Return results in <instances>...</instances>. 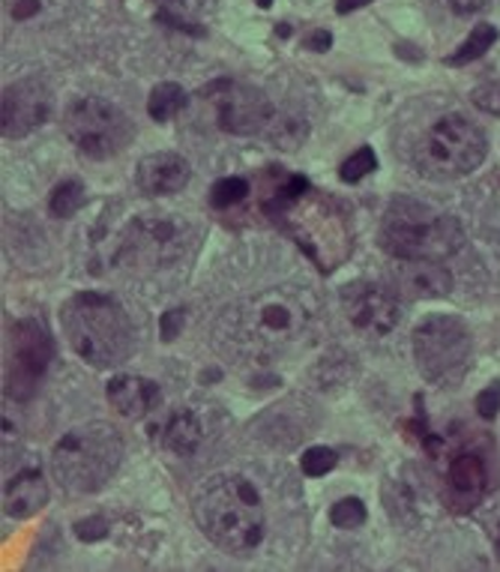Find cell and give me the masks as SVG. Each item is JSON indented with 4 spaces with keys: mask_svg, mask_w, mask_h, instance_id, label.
I'll return each instance as SVG.
<instances>
[{
    "mask_svg": "<svg viewBox=\"0 0 500 572\" xmlns=\"http://www.w3.org/2000/svg\"><path fill=\"white\" fill-rule=\"evenodd\" d=\"M342 309L360 333L374 335V339L392 333L399 318H402V303H399V294L392 291V285L366 282V279L348 282L342 288Z\"/></svg>",
    "mask_w": 500,
    "mask_h": 572,
    "instance_id": "13",
    "label": "cell"
},
{
    "mask_svg": "<svg viewBox=\"0 0 500 572\" xmlns=\"http://www.w3.org/2000/svg\"><path fill=\"white\" fill-rule=\"evenodd\" d=\"M159 3H168V7H174V3H183V0H159Z\"/></svg>",
    "mask_w": 500,
    "mask_h": 572,
    "instance_id": "36",
    "label": "cell"
},
{
    "mask_svg": "<svg viewBox=\"0 0 500 572\" xmlns=\"http://www.w3.org/2000/svg\"><path fill=\"white\" fill-rule=\"evenodd\" d=\"M196 519L222 552L249 554L264 540V503L256 485L237 474L213 476L196 498Z\"/></svg>",
    "mask_w": 500,
    "mask_h": 572,
    "instance_id": "4",
    "label": "cell"
},
{
    "mask_svg": "<svg viewBox=\"0 0 500 572\" xmlns=\"http://www.w3.org/2000/svg\"><path fill=\"white\" fill-rule=\"evenodd\" d=\"M60 327L72 351L93 369H114L136 351V330L127 309L99 291H79L60 309Z\"/></svg>",
    "mask_w": 500,
    "mask_h": 572,
    "instance_id": "3",
    "label": "cell"
},
{
    "mask_svg": "<svg viewBox=\"0 0 500 572\" xmlns=\"http://www.w3.org/2000/svg\"><path fill=\"white\" fill-rule=\"evenodd\" d=\"M54 93L42 79H21L3 90L0 99V132L3 139H24L49 123Z\"/></svg>",
    "mask_w": 500,
    "mask_h": 572,
    "instance_id": "14",
    "label": "cell"
},
{
    "mask_svg": "<svg viewBox=\"0 0 500 572\" xmlns=\"http://www.w3.org/2000/svg\"><path fill=\"white\" fill-rule=\"evenodd\" d=\"M207 93H213L219 129L231 136H258L273 127V106L264 90L240 81H217Z\"/></svg>",
    "mask_w": 500,
    "mask_h": 572,
    "instance_id": "12",
    "label": "cell"
},
{
    "mask_svg": "<svg viewBox=\"0 0 500 572\" xmlns=\"http://www.w3.org/2000/svg\"><path fill=\"white\" fill-rule=\"evenodd\" d=\"M489 141L473 120L447 114L434 123L417 148V165L426 178L456 180L482 165Z\"/></svg>",
    "mask_w": 500,
    "mask_h": 572,
    "instance_id": "8",
    "label": "cell"
},
{
    "mask_svg": "<svg viewBox=\"0 0 500 572\" xmlns=\"http://www.w3.org/2000/svg\"><path fill=\"white\" fill-rule=\"evenodd\" d=\"M162 446L174 455H192L201 444V423L189 408H180L162 425Z\"/></svg>",
    "mask_w": 500,
    "mask_h": 572,
    "instance_id": "20",
    "label": "cell"
},
{
    "mask_svg": "<svg viewBox=\"0 0 500 572\" xmlns=\"http://www.w3.org/2000/svg\"><path fill=\"white\" fill-rule=\"evenodd\" d=\"M477 411H480V417H486V420L498 417V411H500V381H491V384L486 387L480 395H477Z\"/></svg>",
    "mask_w": 500,
    "mask_h": 572,
    "instance_id": "29",
    "label": "cell"
},
{
    "mask_svg": "<svg viewBox=\"0 0 500 572\" xmlns=\"http://www.w3.org/2000/svg\"><path fill=\"white\" fill-rule=\"evenodd\" d=\"M63 132L88 159H111L127 148L136 127L127 111L114 106L111 99L81 97L69 102L63 114Z\"/></svg>",
    "mask_w": 500,
    "mask_h": 572,
    "instance_id": "10",
    "label": "cell"
},
{
    "mask_svg": "<svg viewBox=\"0 0 500 572\" xmlns=\"http://www.w3.org/2000/svg\"><path fill=\"white\" fill-rule=\"evenodd\" d=\"M123 434L106 420L69 429L51 450V474L67 494H93L118 474Z\"/></svg>",
    "mask_w": 500,
    "mask_h": 572,
    "instance_id": "6",
    "label": "cell"
},
{
    "mask_svg": "<svg viewBox=\"0 0 500 572\" xmlns=\"http://www.w3.org/2000/svg\"><path fill=\"white\" fill-rule=\"evenodd\" d=\"M189 162L180 153H150L138 162L136 183L150 198L174 195L189 183Z\"/></svg>",
    "mask_w": 500,
    "mask_h": 572,
    "instance_id": "17",
    "label": "cell"
},
{
    "mask_svg": "<svg viewBox=\"0 0 500 572\" xmlns=\"http://www.w3.org/2000/svg\"><path fill=\"white\" fill-rule=\"evenodd\" d=\"M491 543H494V552L500 554V522L494 524V531H491Z\"/></svg>",
    "mask_w": 500,
    "mask_h": 572,
    "instance_id": "35",
    "label": "cell"
},
{
    "mask_svg": "<svg viewBox=\"0 0 500 572\" xmlns=\"http://www.w3.org/2000/svg\"><path fill=\"white\" fill-rule=\"evenodd\" d=\"M489 492V468L477 450H459L447 468V503L456 513H471Z\"/></svg>",
    "mask_w": 500,
    "mask_h": 572,
    "instance_id": "15",
    "label": "cell"
},
{
    "mask_svg": "<svg viewBox=\"0 0 500 572\" xmlns=\"http://www.w3.org/2000/svg\"><path fill=\"white\" fill-rule=\"evenodd\" d=\"M369 513H366V503L360 498H342V501H336L330 506V522L336 528H342V531H357V528H363Z\"/></svg>",
    "mask_w": 500,
    "mask_h": 572,
    "instance_id": "24",
    "label": "cell"
},
{
    "mask_svg": "<svg viewBox=\"0 0 500 572\" xmlns=\"http://www.w3.org/2000/svg\"><path fill=\"white\" fill-rule=\"evenodd\" d=\"M392 291L408 300H434L452 291V277L438 261H399L392 273Z\"/></svg>",
    "mask_w": 500,
    "mask_h": 572,
    "instance_id": "16",
    "label": "cell"
},
{
    "mask_svg": "<svg viewBox=\"0 0 500 572\" xmlns=\"http://www.w3.org/2000/svg\"><path fill=\"white\" fill-rule=\"evenodd\" d=\"M198 243L196 225L183 213L153 210L129 222L120 243V261L129 267H168L187 258Z\"/></svg>",
    "mask_w": 500,
    "mask_h": 572,
    "instance_id": "9",
    "label": "cell"
},
{
    "mask_svg": "<svg viewBox=\"0 0 500 572\" xmlns=\"http://www.w3.org/2000/svg\"><path fill=\"white\" fill-rule=\"evenodd\" d=\"M452 12H459V16H477L489 7V0H450Z\"/></svg>",
    "mask_w": 500,
    "mask_h": 572,
    "instance_id": "32",
    "label": "cell"
},
{
    "mask_svg": "<svg viewBox=\"0 0 500 572\" xmlns=\"http://www.w3.org/2000/svg\"><path fill=\"white\" fill-rule=\"evenodd\" d=\"M494 40H498V28H491V24H477V28L471 30V37L461 42L459 49L452 51L450 58H447V63H450V67L473 63V60H480L482 54L494 46Z\"/></svg>",
    "mask_w": 500,
    "mask_h": 572,
    "instance_id": "23",
    "label": "cell"
},
{
    "mask_svg": "<svg viewBox=\"0 0 500 572\" xmlns=\"http://www.w3.org/2000/svg\"><path fill=\"white\" fill-rule=\"evenodd\" d=\"M180 321H183V312H180V309H171V312H166V315H162V339H166V342H171V339H174L177 335V330H180Z\"/></svg>",
    "mask_w": 500,
    "mask_h": 572,
    "instance_id": "31",
    "label": "cell"
},
{
    "mask_svg": "<svg viewBox=\"0 0 500 572\" xmlns=\"http://www.w3.org/2000/svg\"><path fill=\"white\" fill-rule=\"evenodd\" d=\"M187 90L174 84V81H162L157 88L150 90V99H148V114L157 123H168V120L180 114V111L187 109Z\"/></svg>",
    "mask_w": 500,
    "mask_h": 572,
    "instance_id": "21",
    "label": "cell"
},
{
    "mask_svg": "<svg viewBox=\"0 0 500 572\" xmlns=\"http://www.w3.org/2000/svg\"><path fill=\"white\" fill-rule=\"evenodd\" d=\"M374 168H378V157H374L372 148H360L357 153L344 159L342 165H339V178L344 183H360L366 174H372Z\"/></svg>",
    "mask_w": 500,
    "mask_h": 572,
    "instance_id": "26",
    "label": "cell"
},
{
    "mask_svg": "<svg viewBox=\"0 0 500 572\" xmlns=\"http://www.w3.org/2000/svg\"><path fill=\"white\" fill-rule=\"evenodd\" d=\"M84 201H88V189L81 180H63L58 187L51 189V201H49V210L54 219H69L76 217L81 208H84Z\"/></svg>",
    "mask_w": 500,
    "mask_h": 572,
    "instance_id": "22",
    "label": "cell"
},
{
    "mask_svg": "<svg viewBox=\"0 0 500 572\" xmlns=\"http://www.w3.org/2000/svg\"><path fill=\"white\" fill-rule=\"evenodd\" d=\"M318 303L309 288L279 285L246 297L222 318V339L228 351L246 360H267L288 351L314 321Z\"/></svg>",
    "mask_w": 500,
    "mask_h": 572,
    "instance_id": "2",
    "label": "cell"
},
{
    "mask_svg": "<svg viewBox=\"0 0 500 572\" xmlns=\"http://www.w3.org/2000/svg\"><path fill=\"white\" fill-rule=\"evenodd\" d=\"M76 533H79L81 540H99V536H106V522L102 519H88V522H79L76 524Z\"/></svg>",
    "mask_w": 500,
    "mask_h": 572,
    "instance_id": "30",
    "label": "cell"
},
{
    "mask_svg": "<svg viewBox=\"0 0 500 572\" xmlns=\"http://www.w3.org/2000/svg\"><path fill=\"white\" fill-rule=\"evenodd\" d=\"M471 99L480 111H486L491 118H500V81H486V84H480V88L471 93Z\"/></svg>",
    "mask_w": 500,
    "mask_h": 572,
    "instance_id": "28",
    "label": "cell"
},
{
    "mask_svg": "<svg viewBox=\"0 0 500 572\" xmlns=\"http://www.w3.org/2000/svg\"><path fill=\"white\" fill-rule=\"evenodd\" d=\"M300 464H303L306 476H324L339 464V455H336V450H330V446H312V450H306Z\"/></svg>",
    "mask_w": 500,
    "mask_h": 572,
    "instance_id": "27",
    "label": "cell"
},
{
    "mask_svg": "<svg viewBox=\"0 0 500 572\" xmlns=\"http://www.w3.org/2000/svg\"><path fill=\"white\" fill-rule=\"evenodd\" d=\"M264 213L282 228L306 255L324 273L348 261L353 249L351 213L321 189L300 174L284 178L279 187L270 189L264 201Z\"/></svg>",
    "mask_w": 500,
    "mask_h": 572,
    "instance_id": "1",
    "label": "cell"
},
{
    "mask_svg": "<svg viewBox=\"0 0 500 572\" xmlns=\"http://www.w3.org/2000/svg\"><path fill=\"white\" fill-rule=\"evenodd\" d=\"M309 49H314V51L330 49V33H314L312 40H309Z\"/></svg>",
    "mask_w": 500,
    "mask_h": 572,
    "instance_id": "34",
    "label": "cell"
},
{
    "mask_svg": "<svg viewBox=\"0 0 500 572\" xmlns=\"http://www.w3.org/2000/svg\"><path fill=\"white\" fill-rule=\"evenodd\" d=\"M411 348L420 375L438 387L459 384L473 357L471 330L456 315L422 318L413 327Z\"/></svg>",
    "mask_w": 500,
    "mask_h": 572,
    "instance_id": "7",
    "label": "cell"
},
{
    "mask_svg": "<svg viewBox=\"0 0 500 572\" xmlns=\"http://www.w3.org/2000/svg\"><path fill=\"white\" fill-rule=\"evenodd\" d=\"M270 3H273V0H258V7H264V10L270 7Z\"/></svg>",
    "mask_w": 500,
    "mask_h": 572,
    "instance_id": "37",
    "label": "cell"
},
{
    "mask_svg": "<svg viewBox=\"0 0 500 572\" xmlns=\"http://www.w3.org/2000/svg\"><path fill=\"white\" fill-rule=\"evenodd\" d=\"M246 198H249V183H246L243 178H222L213 183V189H210V201H213V208L219 210L243 204Z\"/></svg>",
    "mask_w": 500,
    "mask_h": 572,
    "instance_id": "25",
    "label": "cell"
},
{
    "mask_svg": "<svg viewBox=\"0 0 500 572\" xmlns=\"http://www.w3.org/2000/svg\"><path fill=\"white\" fill-rule=\"evenodd\" d=\"M46 503H49V483L37 468L16 474L3 489V510L12 519H30L40 513Z\"/></svg>",
    "mask_w": 500,
    "mask_h": 572,
    "instance_id": "19",
    "label": "cell"
},
{
    "mask_svg": "<svg viewBox=\"0 0 500 572\" xmlns=\"http://www.w3.org/2000/svg\"><path fill=\"white\" fill-rule=\"evenodd\" d=\"M378 243L396 261H443L464 247V231L452 217L413 198H392Z\"/></svg>",
    "mask_w": 500,
    "mask_h": 572,
    "instance_id": "5",
    "label": "cell"
},
{
    "mask_svg": "<svg viewBox=\"0 0 500 572\" xmlns=\"http://www.w3.org/2000/svg\"><path fill=\"white\" fill-rule=\"evenodd\" d=\"M54 345L49 330L37 318H21L10 324V365H7V395L24 402L33 395L40 378L46 375Z\"/></svg>",
    "mask_w": 500,
    "mask_h": 572,
    "instance_id": "11",
    "label": "cell"
},
{
    "mask_svg": "<svg viewBox=\"0 0 500 572\" xmlns=\"http://www.w3.org/2000/svg\"><path fill=\"white\" fill-rule=\"evenodd\" d=\"M111 408L127 420H141L159 405V384L141 375H114L106 384Z\"/></svg>",
    "mask_w": 500,
    "mask_h": 572,
    "instance_id": "18",
    "label": "cell"
},
{
    "mask_svg": "<svg viewBox=\"0 0 500 572\" xmlns=\"http://www.w3.org/2000/svg\"><path fill=\"white\" fill-rule=\"evenodd\" d=\"M369 3H374V0H336V12H339V16H348V12L353 10H363Z\"/></svg>",
    "mask_w": 500,
    "mask_h": 572,
    "instance_id": "33",
    "label": "cell"
}]
</instances>
